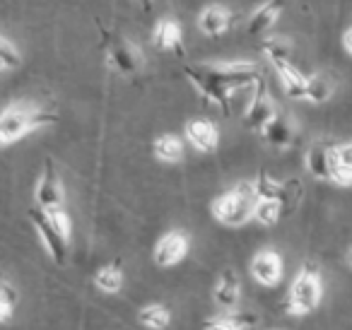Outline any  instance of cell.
<instances>
[{
    "label": "cell",
    "mask_w": 352,
    "mask_h": 330,
    "mask_svg": "<svg viewBox=\"0 0 352 330\" xmlns=\"http://www.w3.org/2000/svg\"><path fill=\"white\" fill-rule=\"evenodd\" d=\"M184 75L188 82L198 89L206 102L217 104L220 109L230 111V99L236 89L251 87V85L263 82L261 65L251 60H239V63H198L186 65Z\"/></svg>",
    "instance_id": "cell-1"
},
{
    "label": "cell",
    "mask_w": 352,
    "mask_h": 330,
    "mask_svg": "<svg viewBox=\"0 0 352 330\" xmlns=\"http://www.w3.org/2000/svg\"><path fill=\"white\" fill-rule=\"evenodd\" d=\"M56 121V113L39 107H27V104H12V107L0 111V147H8L12 142L22 140L27 133L44 128Z\"/></svg>",
    "instance_id": "cell-2"
},
{
    "label": "cell",
    "mask_w": 352,
    "mask_h": 330,
    "mask_svg": "<svg viewBox=\"0 0 352 330\" xmlns=\"http://www.w3.org/2000/svg\"><path fill=\"white\" fill-rule=\"evenodd\" d=\"M256 200L258 195H256L254 181H241L239 186L212 200V217L227 227H241L254 214Z\"/></svg>",
    "instance_id": "cell-3"
},
{
    "label": "cell",
    "mask_w": 352,
    "mask_h": 330,
    "mask_svg": "<svg viewBox=\"0 0 352 330\" xmlns=\"http://www.w3.org/2000/svg\"><path fill=\"white\" fill-rule=\"evenodd\" d=\"M323 287H321V275H318V267L311 263H304V267L299 270V275L294 277L292 287H289L287 294V311L294 316H304L309 311H314L321 301Z\"/></svg>",
    "instance_id": "cell-4"
},
{
    "label": "cell",
    "mask_w": 352,
    "mask_h": 330,
    "mask_svg": "<svg viewBox=\"0 0 352 330\" xmlns=\"http://www.w3.org/2000/svg\"><path fill=\"white\" fill-rule=\"evenodd\" d=\"M30 219H32V224H34V229H36V234H39L44 248L49 251V256L54 258L58 265H63V263L68 261V239H65L63 234H60L58 229L51 224L46 210L32 208L30 210Z\"/></svg>",
    "instance_id": "cell-5"
},
{
    "label": "cell",
    "mask_w": 352,
    "mask_h": 330,
    "mask_svg": "<svg viewBox=\"0 0 352 330\" xmlns=\"http://www.w3.org/2000/svg\"><path fill=\"white\" fill-rule=\"evenodd\" d=\"M109 68L116 75H123V78H131V75L140 73V68L145 65V58L138 51V46H133L128 39H113L109 44Z\"/></svg>",
    "instance_id": "cell-6"
},
{
    "label": "cell",
    "mask_w": 352,
    "mask_h": 330,
    "mask_svg": "<svg viewBox=\"0 0 352 330\" xmlns=\"http://www.w3.org/2000/svg\"><path fill=\"white\" fill-rule=\"evenodd\" d=\"M34 198H36V208H41V210L63 208V186H60L58 171H56L51 160H46L44 174H41L39 184H36Z\"/></svg>",
    "instance_id": "cell-7"
},
{
    "label": "cell",
    "mask_w": 352,
    "mask_h": 330,
    "mask_svg": "<svg viewBox=\"0 0 352 330\" xmlns=\"http://www.w3.org/2000/svg\"><path fill=\"white\" fill-rule=\"evenodd\" d=\"M342 162L338 160V150L328 145H314L307 152V171L318 181H333L338 166Z\"/></svg>",
    "instance_id": "cell-8"
},
{
    "label": "cell",
    "mask_w": 352,
    "mask_h": 330,
    "mask_svg": "<svg viewBox=\"0 0 352 330\" xmlns=\"http://www.w3.org/2000/svg\"><path fill=\"white\" fill-rule=\"evenodd\" d=\"M152 46L166 54H184V27L174 17H164L152 30Z\"/></svg>",
    "instance_id": "cell-9"
},
{
    "label": "cell",
    "mask_w": 352,
    "mask_h": 330,
    "mask_svg": "<svg viewBox=\"0 0 352 330\" xmlns=\"http://www.w3.org/2000/svg\"><path fill=\"white\" fill-rule=\"evenodd\" d=\"M188 253V236L184 232H166L155 246V263L160 267H171Z\"/></svg>",
    "instance_id": "cell-10"
},
{
    "label": "cell",
    "mask_w": 352,
    "mask_h": 330,
    "mask_svg": "<svg viewBox=\"0 0 352 330\" xmlns=\"http://www.w3.org/2000/svg\"><path fill=\"white\" fill-rule=\"evenodd\" d=\"M251 275L258 285L275 287L283 280V258L275 251H261L251 261Z\"/></svg>",
    "instance_id": "cell-11"
},
{
    "label": "cell",
    "mask_w": 352,
    "mask_h": 330,
    "mask_svg": "<svg viewBox=\"0 0 352 330\" xmlns=\"http://www.w3.org/2000/svg\"><path fill=\"white\" fill-rule=\"evenodd\" d=\"M275 104L273 99H270L268 89L263 87V82H261V89L256 92V97L251 99L249 109H246L244 113V128H249V131H263V126L270 121V118L275 116Z\"/></svg>",
    "instance_id": "cell-12"
},
{
    "label": "cell",
    "mask_w": 352,
    "mask_h": 330,
    "mask_svg": "<svg viewBox=\"0 0 352 330\" xmlns=\"http://www.w3.org/2000/svg\"><path fill=\"white\" fill-rule=\"evenodd\" d=\"M283 12H285V0H265L263 6L256 8L249 15V20H246V34L258 36L263 32L273 30Z\"/></svg>",
    "instance_id": "cell-13"
},
{
    "label": "cell",
    "mask_w": 352,
    "mask_h": 330,
    "mask_svg": "<svg viewBox=\"0 0 352 330\" xmlns=\"http://www.w3.org/2000/svg\"><path fill=\"white\" fill-rule=\"evenodd\" d=\"M186 140L198 152H215L217 142H220V133H217L215 123L208 118H193L186 123Z\"/></svg>",
    "instance_id": "cell-14"
},
{
    "label": "cell",
    "mask_w": 352,
    "mask_h": 330,
    "mask_svg": "<svg viewBox=\"0 0 352 330\" xmlns=\"http://www.w3.org/2000/svg\"><path fill=\"white\" fill-rule=\"evenodd\" d=\"M261 135H263V140L268 142L270 147H275V150H287V147H292V142H294V126L287 116L275 113V116L263 126Z\"/></svg>",
    "instance_id": "cell-15"
},
{
    "label": "cell",
    "mask_w": 352,
    "mask_h": 330,
    "mask_svg": "<svg viewBox=\"0 0 352 330\" xmlns=\"http://www.w3.org/2000/svg\"><path fill=\"white\" fill-rule=\"evenodd\" d=\"M198 27L206 36H220L232 27V12L225 6H208L198 17Z\"/></svg>",
    "instance_id": "cell-16"
},
{
    "label": "cell",
    "mask_w": 352,
    "mask_h": 330,
    "mask_svg": "<svg viewBox=\"0 0 352 330\" xmlns=\"http://www.w3.org/2000/svg\"><path fill=\"white\" fill-rule=\"evenodd\" d=\"M239 292H241V285H239V277L232 267H227L225 272L220 275L215 285V301L222 306V309H234L236 301H239Z\"/></svg>",
    "instance_id": "cell-17"
},
{
    "label": "cell",
    "mask_w": 352,
    "mask_h": 330,
    "mask_svg": "<svg viewBox=\"0 0 352 330\" xmlns=\"http://www.w3.org/2000/svg\"><path fill=\"white\" fill-rule=\"evenodd\" d=\"M278 70V78L283 82V89L289 99H304V87H307V75H302L292 63L287 65H280Z\"/></svg>",
    "instance_id": "cell-18"
},
{
    "label": "cell",
    "mask_w": 352,
    "mask_h": 330,
    "mask_svg": "<svg viewBox=\"0 0 352 330\" xmlns=\"http://www.w3.org/2000/svg\"><path fill=\"white\" fill-rule=\"evenodd\" d=\"M94 287L99 292H107V294H116L123 287V267L121 261H113L109 265H104L102 270H97L94 275Z\"/></svg>",
    "instance_id": "cell-19"
},
{
    "label": "cell",
    "mask_w": 352,
    "mask_h": 330,
    "mask_svg": "<svg viewBox=\"0 0 352 330\" xmlns=\"http://www.w3.org/2000/svg\"><path fill=\"white\" fill-rule=\"evenodd\" d=\"M152 152H155V157L160 162H169V164H174V162H179L184 157V142L176 135H162L155 140Z\"/></svg>",
    "instance_id": "cell-20"
},
{
    "label": "cell",
    "mask_w": 352,
    "mask_h": 330,
    "mask_svg": "<svg viewBox=\"0 0 352 330\" xmlns=\"http://www.w3.org/2000/svg\"><path fill=\"white\" fill-rule=\"evenodd\" d=\"M283 205H280V200H268V198H258L254 205V214H251V219H256L258 224H263V227H273L275 222H278L280 217H283Z\"/></svg>",
    "instance_id": "cell-21"
},
{
    "label": "cell",
    "mask_w": 352,
    "mask_h": 330,
    "mask_svg": "<svg viewBox=\"0 0 352 330\" xmlns=\"http://www.w3.org/2000/svg\"><path fill=\"white\" fill-rule=\"evenodd\" d=\"M138 318H140L142 325H147V328H152V330H162L171 323L169 309L162 304H150V306H145V309H140Z\"/></svg>",
    "instance_id": "cell-22"
},
{
    "label": "cell",
    "mask_w": 352,
    "mask_h": 330,
    "mask_svg": "<svg viewBox=\"0 0 352 330\" xmlns=\"http://www.w3.org/2000/svg\"><path fill=\"white\" fill-rule=\"evenodd\" d=\"M333 94V87L323 75H311L307 78V87H304V99L311 104H323L328 102Z\"/></svg>",
    "instance_id": "cell-23"
},
{
    "label": "cell",
    "mask_w": 352,
    "mask_h": 330,
    "mask_svg": "<svg viewBox=\"0 0 352 330\" xmlns=\"http://www.w3.org/2000/svg\"><path fill=\"white\" fill-rule=\"evenodd\" d=\"M263 54H265V58L270 60V65H273V68H280V65L292 63V54H289V46H287V41H283V39H270V41H265V44H263Z\"/></svg>",
    "instance_id": "cell-24"
},
{
    "label": "cell",
    "mask_w": 352,
    "mask_h": 330,
    "mask_svg": "<svg viewBox=\"0 0 352 330\" xmlns=\"http://www.w3.org/2000/svg\"><path fill=\"white\" fill-rule=\"evenodd\" d=\"M254 188L258 198H268V200H280L283 198V184L275 181L268 171H261L258 179L254 181Z\"/></svg>",
    "instance_id": "cell-25"
},
{
    "label": "cell",
    "mask_w": 352,
    "mask_h": 330,
    "mask_svg": "<svg viewBox=\"0 0 352 330\" xmlns=\"http://www.w3.org/2000/svg\"><path fill=\"white\" fill-rule=\"evenodd\" d=\"M304 195L302 181L299 179H287L283 181V198H280V205H283V212H292L294 208L299 205Z\"/></svg>",
    "instance_id": "cell-26"
},
{
    "label": "cell",
    "mask_w": 352,
    "mask_h": 330,
    "mask_svg": "<svg viewBox=\"0 0 352 330\" xmlns=\"http://www.w3.org/2000/svg\"><path fill=\"white\" fill-rule=\"evenodd\" d=\"M20 65V54H17V49L10 44V41H6L3 36H0V70H12Z\"/></svg>",
    "instance_id": "cell-27"
},
{
    "label": "cell",
    "mask_w": 352,
    "mask_h": 330,
    "mask_svg": "<svg viewBox=\"0 0 352 330\" xmlns=\"http://www.w3.org/2000/svg\"><path fill=\"white\" fill-rule=\"evenodd\" d=\"M46 214H49L51 224H54V227L70 241V217H68V212H65L63 208H56V210H46Z\"/></svg>",
    "instance_id": "cell-28"
},
{
    "label": "cell",
    "mask_w": 352,
    "mask_h": 330,
    "mask_svg": "<svg viewBox=\"0 0 352 330\" xmlns=\"http://www.w3.org/2000/svg\"><path fill=\"white\" fill-rule=\"evenodd\" d=\"M15 301H17V296H15V292H12V289H8V292H3V294H0V323L10 320L12 311H15Z\"/></svg>",
    "instance_id": "cell-29"
},
{
    "label": "cell",
    "mask_w": 352,
    "mask_h": 330,
    "mask_svg": "<svg viewBox=\"0 0 352 330\" xmlns=\"http://www.w3.org/2000/svg\"><path fill=\"white\" fill-rule=\"evenodd\" d=\"M206 330H239V328H236L232 318H215V320H208Z\"/></svg>",
    "instance_id": "cell-30"
},
{
    "label": "cell",
    "mask_w": 352,
    "mask_h": 330,
    "mask_svg": "<svg viewBox=\"0 0 352 330\" xmlns=\"http://www.w3.org/2000/svg\"><path fill=\"white\" fill-rule=\"evenodd\" d=\"M336 150H338V160H340L342 164L350 166V169H352V142H350V145L336 147Z\"/></svg>",
    "instance_id": "cell-31"
},
{
    "label": "cell",
    "mask_w": 352,
    "mask_h": 330,
    "mask_svg": "<svg viewBox=\"0 0 352 330\" xmlns=\"http://www.w3.org/2000/svg\"><path fill=\"white\" fill-rule=\"evenodd\" d=\"M342 49H345L347 54L352 56V27H347L345 34H342Z\"/></svg>",
    "instance_id": "cell-32"
},
{
    "label": "cell",
    "mask_w": 352,
    "mask_h": 330,
    "mask_svg": "<svg viewBox=\"0 0 352 330\" xmlns=\"http://www.w3.org/2000/svg\"><path fill=\"white\" fill-rule=\"evenodd\" d=\"M8 289H10V285H8V282L0 277V294H3V292H8Z\"/></svg>",
    "instance_id": "cell-33"
},
{
    "label": "cell",
    "mask_w": 352,
    "mask_h": 330,
    "mask_svg": "<svg viewBox=\"0 0 352 330\" xmlns=\"http://www.w3.org/2000/svg\"><path fill=\"white\" fill-rule=\"evenodd\" d=\"M140 3H142L145 8H152V0H140Z\"/></svg>",
    "instance_id": "cell-34"
},
{
    "label": "cell",
    "mask_w": 352,
    "mask_h": 330,
    "mask_svg": "<svg viewBox=\"0 0 352 330\" xmlns=\"http://www.w3.org/2000/svg\"><path fill=\"white\" fill-rule=\"evenodd\" d=\"M350 265H352V251H350Z\"/></svg>",
    "instance_id": "cell-35"
}]
</instances>
